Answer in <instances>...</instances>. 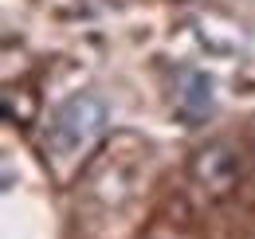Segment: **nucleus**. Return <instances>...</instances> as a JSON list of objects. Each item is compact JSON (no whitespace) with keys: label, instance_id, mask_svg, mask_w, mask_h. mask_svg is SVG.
I'll return each mask as SVG.
<instances>
[{"label":"nucleus","instance_id":"3","mask_svg":"<svg viewBox=\"0 0 255 239\" xmlns=\"http://www.w3.org/2000/svg\"><path fill=\"white\" fill-rule=\"evenodd\" d=\"M208 110H212V79L204 71H185L177 90V114L185 118V125H200Z\"/></svg>","mask_w":255,"mask_h":239},{"label":"nucleus","instance_id":"1","mask_svg":"<svg viewBox=\"0 0 255 239\" xmlns=\"http://www.w3.org/2000/svg\"><path fill=\"white\" fill-rule=\"evenodd\" d=\"M106 125H110L106 98L95 94V90H79V94H71L63 106L55 110L51 129H47V145L55 153H67V157L71 153H83L106 133Z\"/></svg>","mask_w":255,"mask_h":239},{"label":"nucleus","instance_id":"4","mask_svg":"<svg viewBox=\"0 0 255 239\" xmlns=\"http://www.w3.org/2000/svg\"><path fill=\"white\" fill-rule=\"evenodd\" d=\"M0 110H4V118L12 121V125H32L39 118V94L28 87H4L0 94Z\"/></svg>","mask_w":255,"mask_h":239},{"label":"nucleus","instance_id":"2","mask_svg":"<svg viewBox=\"0 0 255 239\" xmlns=\"http://www.w3.org/2000/svg\"><path fill=\"white\" fill-rule=\"evenodd\" d=\"M189 177L208 200H224L236 192V184L244 177V161L228 141H208L189 157Z\"/></svg>","mask_w":255,"mask_h":239}]
</instances>
